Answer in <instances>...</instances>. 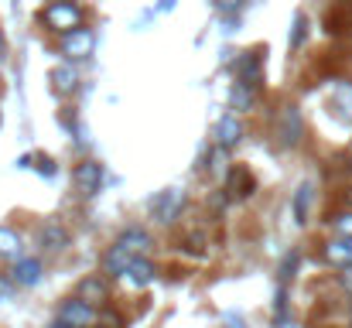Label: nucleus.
I'll return each instance as SVG.
<instances>
[{"label":"nucleus","instance_id":"37998d69","mask_svg":"<svg viewBox=\"0 0 352 328\" xmlns=\"http://www.w3.org/2000/svg\"><path fill=\"white\" fill-rule=\"evenodd\" d=\"M349 48H352V28H349Z\"/></svg>","mask_w":352,"mask_h":328},{"label":"nucleus","instance_id":"72a5a7b5","mask_svg":"<svg viewBox=\"0 0 352 328\" xmlns=\"http://www.w3.org/2000/svg\"><path fill=\"white\" fill-rule=\"evenodd\" d=\"M336 287H339L346 298H352V263L342 267V270H336Z\"/></svg>","mask_w":352,"mask_h":328},{"label":"nucleus","instance_id":"4c0bfd02","mask_svg":"<svg viewBox=\"0 0 352 328\" xmlns=\"http://www.w3.org/2000/svg\"><path fill=\"white\" fill-rule=\"evenodd\" d=\"M339 209H352V182L339 188Z\"/></svg>","mask_w":352,"mask_h":328},{"label":"nucleus","instance_id":"7ed1b4c3","mask_svg":"<svg viewBox=\"0 0 352 328\" xmlns=\"http://www.w3.org/2000/svg\"><path fill=\"white\" fill-rule=\"evenodd\" d=\"M188 209V192L182 185H171V188H161L147 199V222L151 226H175L178 219L185 216Z\"/></svg>","mask_w":352,"mask_h":328},{"label":"nucleus","instance_id":"c85d7f7f","mask_svg":"<svg viewBox=\"0 0 352 328\" xmlns=\"http://www.w3.org/2000/svg\"><path fill=\"white\" fill-rule=\"evenodd\" d=\"M206 246H209V239H206V232L202 229H185V236H182V250L195 260V256H202L206 253Z\"/></svg>","mask_w":352,"mask_h":328},{"label":"nucleus","instance_id":"9b49d317","mask_svg":"<svg viewBox=\"0 0 352 328\" xmlns=\"http://www.w3.org/2000/svg\"><path fill=\"white\" fill-rule=\"evenodd\" d=\"M48 86H52V93H55L62 103L76 100V96L82 93V65L58 58V62L52 65V72H48Z\"/></svg>","mask_w":352,"mask_h":328},{"label":"nucleus","instance_id":"58836bf2","mask_svg":"<svg viewBox=\"0 0 352 328\" xmlns=\"http://www.w3.org/2000/svg\"><path fill=\"white\" fill-rule=\"evenodd\" d=\"M175 7H178V0H157L154 3V14H171Z\"/></svg>","mask_w":352,"mask_h":328},{"label":"nucleus","instance_id":"5701e85b","mask_svg":"<svg viewBox=\"0 0 352 328\" xmlns=\"http://www.w3.org/2000/svg\"><path fill=\"white\" fill-rule=\"evenodd\" d=\"M301 263H305V250H301V246H291V250L277 260V284L291 287L294 277L301 274Z\"/></svg>","mask_w":352,"mask_h":328},{"label":"nucleus","instance_id":"f8f14e48","mask_svg":"<svg viewBox=\"0 0 352 328\" xmlns=\"http://www.w3.org/2000/svg\"><path fill=\"white\" fill-rule=\"evenodd\" d=\"M246 137H250L246 120L236 116V113H230V109H223V116H216V123H212V137H209V140H212L216 147H223V151L233 154L236 147L246 144Z\"/></svg>","mask_w":352,"mask_h":328},{"label":"nucleus","instance_id":"9d476101","mask_svg":"<svg viewBox=\"0 0 352 328\" xmlns=\"http://www.w3.org/2000/svg\"><path fill=\"white\" fill-rule=\"evenodd\" d=\"M110 243L120 246L123 253H130V256H154V246H157V239H154L147 222H126Z\"/></svg>","mask_w":352,"mask_h":328},{"label":"nucleus","instance_id":"423d86ee","mask_svg":"<svg viewBox=\"0 0 352 328\" xmlns=\"http://www.w3.org/2000/svg\"><path fill=\"white\" fill-rule=\"evenodd\" d=\"M96 52V28L93 24H82L62 38H55V55L62 62H76V65H86Z\"/></svg>","mask_w":352,"mask_h":328},{"label":"nucleus","instance_id":"49530a36","mask_svg":"<svg viewBox=\"0 0 352 328\" xmlns=\"http://www.w3.org/2000/svg\"><path fill=\"white\" fill-rule=\"evenodd\" d=\"M346 3H352V0H346Z\"/></svg>","mask_w":352,"mask_h":328},{"label":"nucleus","instance_id":"6e6552de","mask_svg":"<svg viewBox=\"0 0 352 328\" xmlns=\"http://www.w3.org/2000/svg\"><path fill=\"white\" fill-rule=\"evenodd\" d=\"M55 322H62V325H69V328H93V325H100V308L89 305V301H82L79 294H65L55 305Z\"/></svg>","mask_w":352,"mask_h":328},{"label":"nucleus","instance_id":"ea45409f","mask_svg":"<svg viewBox=\"0 0 352 328\" xmlns=\"http://www.w3.org/2000/svg\"><path fill=\"white\" fill-rule=\"evenodd\" d=\"M346 175L352 178V151H349V157H346Z\"/></svg>","mask_w":352,"mask_h":328},{"label":"nucleus","instance_id":"b1692460","mask_svg":"<svg viewBox=\"0 0 352 328\" xmlns=\"http://www.w3.org/2000/svg\"><path fill=\"white\" fill-rule=\"evenodd\" d=\"M230 206H233L230 192H226L223 185H212V192L206 195V219H209V222H223L226 212H230Z\"/></svg>","mask_w":352,"mask_h":328},{"label":"nucleus","instance_id":"f257e3e1","mask_svg":"<svg viewBox=\"0 0 352 328\" xmlns=\"http://www.w3.org/2000/svg\"><path fill=\"white\" fill-rule=\"evenodd\" d=\"M34 24H38L41 34H48L55 41V38L89 24V14H86V7L79 0H45L38 7V14H34Z\"/></svg>","mask_w":352,"mask_h":328},{"label":"nucleus","instance_id":"a211bd4d","mask_svg":"<svg viewBox=\"0 0 352 328\" xmlns=\"http://www.w3.org/2000/svg\"><path fill=\"white\" fill-rule=\"evenodd\" d=\"M157 277H161V267H157V260H154V256H133L130 270L123 274V281H126L133 291H147Z\"/></svg>","mask_w":352,"mask_h":328},{"label":"nucleus","instance_id":"cd10ccee","mask_svg":"<svg viewBox=\"0 0 352 328\" xmlns=\"http://www.w3.org/2000/svg\"><path fill=\"white\" fill-rule=\"evenodd\" d=\"M325 226L332 229V236H352V209H336V212H329L325 219Z\"/></svg>","mask_w":352,"mask_h":328},{"label":"nucleus","instance_id":"1a4fd4ad","mask_svg":"<svg viewBox=\"0 0 352 328\" xmlns=\"http://www.w3.org/2000/svg\"><path fill=\"white\" fill-rule=\"evenodd\" d=\"M230 164H233V154L223 151V147H216V144L209 140V144H202V151H199V157H195V164H192V175L209 178L212 185H223Z\"/></svg>","mask_w":352,"mask_h":328},{"label":"nucleus","instance_id":"c03bdc74","mask_svg":"<svg viewBox=\"0 0 352 328\" xmlns=\"http://www.w3.org/2000/svg\"><path fill=\"white\" fill-rule=\"evenodd\" d=\"M349 315H352V301H349Z\"/></svg>","mask_w":352,"mask_h":328},{"label":"nucleus","instance_id":"4468645a","mask_svg":"<svg viewBox=\"0 0 352 328\" xmlns=\"http://www.w3.org/2000/svg\"><path fill=\"white\" fill-rule=\"evenodd\" d=\"M72 294H79L82 301H89V305H96V308H107V305H113V281H110L107 274L93 270V274H82V277L76 281Z\"/></svg>","mask_w":352,"mask_h":328},{"label":"nucleus","instance_id":"2f4dec72","mask_svg":"<svg viewBox=\"0 0 352 328\" xmlns=\"http://www.w3.org/2000/svg\"><path fill=\"white\" fill-rule=\"evenodd\" d=\"M209 3H212V10H216L219 17H236V14L246 10L250 0H209Z\"/></svg>","mask_w":352,"mask_h":328},{"label":"nucleus","instance_id":"473e14b6","mask_svg":"<svg viewBox=\"0 0 352 328\" xmlns=\"http://www.w3.org/2000/svg\"><path fill=\"white\" fill-rule=\"evenodd\" d=\"M17 291H21V287L14 284V277H10L7 270H0V301H10Z\"/></svg>","mask_w":352,"mask_h":328},{"label":"nucleus","instance_id":"0eeeda50","mask_svg":"<svg viewBox=\"0 0 352 328\" xmlns=\"http://www.w3.org/2000/svg\"><path fill=\"white\" fill-rule=\"evenodd\" d=\"M69 178H72V192L79 199H96L103 192V185H107V164L96 161V157H79L72 164Z\"/></svg>","mask_w":352,"mask_h":328},{"label":"nucleus","instance_id":"bb28decb","mask_svg":"<svg viewBox=\"0 0 352 328\" xmlns=\"http://www.w3.org/2000/svg\"><path fill=\"white\" fill-rule=\"evenodd\" d=\"M58 127H62L76 144H82V127H79V113H76V107H62L58 109Z\"/></svg>","mask_w":352,"mask_h":328},{"label":"nucleus","instance_id":"e433bc0d","mask_svg":"<svg viewBox=\"0 0 352 328\" xmlns=\"http://www.w3.org/2000/svg\"><path fill=\"white\" fill-rule=\"evenodd\" d=\"M223 328H250V325L243 322L239 311H226V315H223Z\"/></svg>","mask_w":352,"mask_h":328},{"label":"nucleus","instance_id":"dca6fc26","mask_svg":"<svg viewBox=\"0 0 352 328\" xmlns=\"http://www.w3.org/2000/svg\"><path fill=\"white\" fill-rule=\"evenodd\" d=\"M28 253V239L14 222H0V267H10Z\"/></svg>","mask_w":352,"mask_h":328},{"label":"nucleus","instance_id":"a878e982","mask_svg":"<svg viewBox=\"0 0 352 328\" xmlns=\"http://www.w3.org/2000/svg\"><path fill=\"white\" fill-rule=\"evenodd\" d=\"M270 322H274V328H287L291 325V294H287V287H284V284H277V291H274Z\"/></svg>","mask_w":352,"mask_h":328},{"label":"nucleus","instance_id":"ddd939ff","mask_svg":"<svg viewBox=\"0 0 352 328\" xmlns=\"http://www.w3.org/2000/svg\"><path fill=\"white\" fill-rule=\"evenodd\" d=\"M223 188L230 192V199L233 202H253L256 199V192H260V182H256V175H253V168L250 164H239L233 161L230 164V171H226V178H223Z\"/></svg>","mask_w":352,"mask_h":328},{"label":"nucleus","instance_id":"f704fd0d","mask_svg":"<svg viewBox=\"0 0 352 328\" xmlns=\"http://www.w3.org/2000/svg\"><path fill=\"white\" fill-rule=\"evenodd\" d=\"M239 24H243V14H236V17H219V31H223V34H236Z\"/></svg>","mask_w":352,"mask_h":328},{"label":"nucleus","instance_id":"4be33fe9","mask_svg":"<svg viewBox=\"0 0 352 328\" xmlns=\"http://www.w3.org/2000/svg\"><path fill=\"white\" fill-rule=\"evenodd\" d=\"M130 263H133V256H130V253H123V250H120V246H113V243L100 253V274H107L113 284H117V281H123V274L130 270Z\"/></svg>","mask_w":352,"mask_h":328},{"label":"nucleus","instance_id":"2eb2a0df","mask_svg":"<svg viewBox=\"0 0 352 328\" xmlns=\"http://www.w3.org/2000/svg\"><path fill=\"white\" fill-rule=\"evenodd\" d=\"M7 274L14 277V284L21 291H31V287H38L45 281V256L41 253H24L21 260H14L7 267Z\"/></svg>","mask_w":352,"mask_h":328},{"label":"nucleus","instance_id":"412c9836","mask_svg":"<svg viewBox=\"0 0 352 328\" xmlns=\"http://www.w3.org/2000/svg\"><path fill=\"white\" fill-rule=\"evenodd\" d=\"M308 38H311V17L305 10H294L287 28V55H301L308 48Z\"/></svg>","mask_w":352,"mask_h":328},{"label":"nucleus","instance_id":"f3484780","mask_svg":"<svg viewBox=\"0 0 352 328\" xmlns=\"http://www.w3.org/2000/svg\"><path fill=\"white\" fill-rule=\"evenodd\" d=\"M315 182H298V188L291 192V219H294V226L298 229H305L308 222H311V209H315Z\"/></svg>","mask_w":352,"mask_h":328},{"label":"nucleus","instance_id":"7c9ffc66","mask_svg":"<svg viewBox=\"0 0 352 328\" xmlns=\"http://www.w3.org/2000/svg\"><path fill=\"white\" fill-rule=\"evenodd\" d=\"M100 325L103 328H126V315L120 311L117 305H107V308H100Z\"/></svg>","mask_w":352,"mask_h":328},{"label":"nucleus","instance_id":"f03ea898","mask_svg":"<svg viewBox=\"0 0 352 328\" xmlns=\"http://www.w3.org/2000/svg\"><path fill=\"white\" fill-rule=\"evenodd\" d=\"M270 137L277 144V151H298L308 137V123H305V109L294 100H284L270 116Z\"/></svg>","mask_w":352,"mask_h":328},{"label":"nucleus","instance_id":"c756f323","mask_svg":"<svg viewBox=\"0 0 352 328\" xmlns=\"http://www.w3.org/2000/svg\"><path fill=\"white\" fill-rule=\"evenodd\" d=\"M336 109L342 113V116H349L352 120V79L346 83H336Z\"/></svg>","mask_w":352,"mask_h":328},{"label":"nucleus","instance_id":"393cba45","mask_svg":"<svg viewBox=\"0 0 352 328\" xmlns=\"http://www.w3.org/2000/svg\"><path fill=\"white\" fill-rule=\"evenodd\" d=\"M17 168H31V171H38L45 182H55V178H58V161H55L52 154H24V157L17 161Z\"/></svg>","mask_w":352,"mask_h":328},{"label":"nucleus","instance_id":"79ce46f5","mask_svg":"<svg viewBox=\"0 0 352 328\" xmlns=\"http://www.w3.org/2000/svg\"><path fill=\"white\" fill-rule=\"evenodd\" d=\"M0 93H3V72H0Z\"/></svg>","mask_w":352,"mask_h":328},{"label":"nucleus","instance_id":"a19ab883","mask_svg":"<svg viewBox=\"0 0 352 328\" xmlns=\"http://www.w3.org/2000/svg\"><path fill=\"white\" fill-rule=\"evenodd\" d=\"M48 328H69V325H62V322H55V318H52V325Z\"/></svg>","mask_w":352,"mask_h":328},{"label":"nucleus","instance_id":"6ab92c4d","mask_svg":"<svg viewBox=\"0 0 352 328\" xmlns=\"http://www.w3.org/2000/svg\"><path fill=\"white\" fill-rule=\"evenodd\" d=\"M226 109L236 113V116H253L256 109H260V93H253L250 86H243V83H230V93H226Z\"/></svg>","mask_w":352,"mask_h":328},{"label":"nucleus","instance_id":"aec40b11","mask_svg":"<svg viewBox=\"0 0 352 328\" xmlns=\"http://www.w3.org/2000/svg\"><path fill=\"white\" fill-rule=\"evenodd\" d=\"M318 253H322V263H329V267H336V270H342V267L352 263V250H349V239H346V236H329V239H322Z\"/></svg>","mask_w":352,"mask_h":328},{"label":"nucleus","instance_id":"a18cd8bd","mask_svg":"<svg viewBox=\"0 0 352 328\" xmlns=\"http://www.w3.org/2000/svg\"><path fill=\"white\" fill-rule=\"evenodd\" d=\"M93 328H103V325H93Z\"/></svg>","mask_w":352,"mask_h":328},{"label":"nucleus","instance_id":"39448f33","mask_svg":"<svg viewBox=\"0 0 352 328\" xmlns=\"http://www.w3.org/2000/svg\"><path fill=\"white\" fill-rule=\"evenodd\" d=\"M72 250V229L62 216H48L34 226V253L41 256H65Z\"/></svg>","mask_w":352,"mask_h":328},{"label":"nucleus","instance_id":"20e7f679","mask_svg":"<svg viewBox=\"0 0 352 328\" xmlns=\"http://www.w3.org/2000/svg\"><path fill=\"white\" fill-rule=\"evenodd\" d=\"M230 76L236 83H243V86H250L253 93L263 96V89H267V52L260 45L236 52L233 62H230Z\"/></svg>","mask_w":352,"mask_h":328},{"label":"nucleus","instance_id":"c9c22d12","mask_svg":"<svg viewBox=\"0 0 352 328\" xmlns=\"http://www.w3.org/2000/svg\"><path fill=\"white\" fill-rule=\"evenodd\" d=\"M10 62V38H7V31H3V24H0V69Z\"/></svg>","mask_w":352,"mask_h":328}]
</instances>
